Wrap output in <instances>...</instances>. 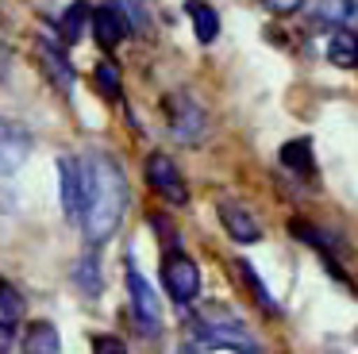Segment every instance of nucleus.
<instances>
[{
	"label": "nucleus",
	"instance_id": "1",
	"mask_svg": "<svg viewBox=\"0 0 358 354\" xmlns=\"http://www.w3.org/2000/svg\"><path fill=\"white\" fill-rule=\"evenodd\" d=\"M127 212V181L116 158L93 154L85 158V208H81V231L93 246H101L112 231H120Z\"/></svg>",
	"mask_w": 358,
	"mask_h": 354
},
{
	"label": "nucleus",
	"instance_id": "2",
	"mask_svg": "<svg viewBox=\"0 0 358 354\" xmlns=\"http://www.w3.org/2000/svg\"><path fill=\"white\" fill-rule=\"evenodd\" d=\"M201 351L262 354V351H258V343L247 335V327H243L235 316H227L224 308H212V312H204L201 320L193 323V339L185 343V351H181V354H201Z\"/></svg>",
	"mask_w": 358,
	"mask_h": 354
},
{
	"label": "nucleus",
	"instance_id": "3",
	"mask_svg": "<svg viewBox=\"0 0 358 354\" xmlns=\"http://www.w3.org/2000/svg\"><path fill=\"white\" fill-rule=\"evenodd\" d=\"M127 292H131V316L139 323V335L155 339L162 331V308H158V297L150 289V281L139 274V269H127Z\"/></svg>",
	"mask_w": 358,
	"mask_h": 354
},
{
	"label": "nucleus",
	"instance_id": "4",
	"mask_svg": "<svg viewBox=\"0 0 358 354\" xmlns=\"http://www.w3.org/2000/svg\"><path fill=\"white\" fill-rule=\"evenodd\" d=\"M162 281H166V292L173 297V304H193L196 292H201V274H196L193 258H185L181 250L166 254Z\"/></svg>",
	"mask_w": 358,
	"mask_h": 354
},
{
	"label": "nucleus",
	"instance_id": "5",
	"mask_svg": "<svg viewBox=\"0 0 358 354\" xmlns=\"http://www.w3.org/2000/svg\"><path fill=\"white\" fill-rule=\"evenodd\" d=\"M147 181H150V189H155L162 200H170L173 208H178V204H189L185 177H181L178 166H173L170 154H150V158H147Z\"/></svg>",
	"mask_w": 358,
	"mask_h": 354
},
{
	"label": "nucleus",
	"instance_id": "6",
	"mask_svg": "<svg viewBox=\"0 0 358 354\" xmlns=\"http://www.w3.org/2000/svg\"><path fill=\"white\" fill-rule=\"evenodd\" d=\"M166 108H170V127L178 139H185V143H196L204 131V108L196 104L189 92H173L170 100H166Z\"/></svg>",
	"mask_w": 358,
	"mask_h": 354
},
{
	"label": "nucleus",
	"instance_id": "7",
	"mask_svg": "<svg viewBox=\"0 0 358 354\" xmlns=\"http://www.w3.org/2000/svg\"><path fill=\"white\" fill-rule=\"evenodd\" d=\"M62 169V208L73 223L81 220V208H85V162L78 158H62L58 162Z\"/></svg>",
	"mask_w": 358,
	"mask_h": 354
},
{
	"label": "nucleus",
	"instance_id": "8",
	"mask_svg": "<svg viewBox=\"0 0 358 354\" xmlns=\"http://www.w3.org/2000/svg\"><path fill=\"white\" fill-rule=\"evenodd\" d=\"M27 150H31L27 131H20L16 123H8V120H0V177L16 174L27 162Z\"/></svg>",
	"mask_w": 358,
	"mask_h": 354
},
{
	"label": "nucleus",
	"instance_id": "9",
	"mask_svg": "<svg viewBox=\"0 0 358 354\" xmlns=\"http://www.w3.org/2000/svg\"><path fill=\"white\" fill-rule=\"evenodd\" d=\"M89 27H93L96 43H101V50H112V46L124 43L127 35V23L124 15L116 12V4H104V8H93V15H89Z\"/></svg>",
	"mask_w": 358,
	"mask_h": 354
},
{
	"label": "nucleus",
	"instance_id": "10",
	"mask_svg": "<svg viewBox=\"0 0 358 354\" xmlns=\"http://www.w3.org/2000/svg\"><path fill=\"white\" fill-rule=\"evenodd\" d=\"M220 223L227 227V235L235 239V243H243V246H250V243H258V223L250 220V212L243 204H235V200H220Z\"/></svg>",
	"mask_w": 358,
	"mask_h": 354
},
{
	"label": "nucleus",
	"instance_id": "11",
	"mask_svg": "<svg viewBox=\"0 0 358 354\" xmlns=\"http://www.w3.org/2000/svg\"><path fill=\"white\" fill-rule=\"evenodd\" d=\"M35 54H39L43 69L50 73V81H55L62 92H70V89H73V69H70V62H66V54L58 50V43L39 38V43H35Z\"/></svg>",
	"mask_w": 358,
	"mask_h": 354
},
{
	"label": "nucleus",
	"instance_id": "12",
	"mask_svg": "<svg viewBox=\"0 0 358 354\" xmlns=\"http://www.w3.org/2000/svg\"><path fill=\"white\" fill-rule=\"evenodd\" d=\"M62 351V339H58V327L47 320H35L24 335V354H58Z\"/></svg>",
	"mask_w": 358,
	"mask_h": 354
},
{
	"label": "nucleus",
	"instance_id": "13",
	"mask_svg": "<svg viewBox=\"0 0 358 354\" xmlns=\"http://www.w3.org/2000/svg\"><path fill=\"white\" fill-rule=\"evenodd\" d=\"M185 12L193 15V35L201 38V43H212V38L220 35V15H216V8H208L204 0H189Z\"/></svg>",
	"mask_w": 358,
	"mask_h": 354
},
{
	"label": "nucleus",
	"instance_id": "14",
	"mask_svg": "<svg viewBox=\"0 0 358 354\" xmlns=\"http://www.w3.org/2000/svg\"><path fill=\"white\" fill-rule=\"evenodd\" d=\"M281 166L293 169V174H304V177H308L312 169H316V162H312V143H308V139H293V143L281 146Z\"/></svg>",
	"mask_w": 358,
	"mask_h": 354
},
{
	"label": "nucleus",
	"instance_id": "15",
	"mask_svg": "<svg viewBox=\"0 0 358 354\" xmlns=\"http://www.w3.org/2000/svg\"><path fill=\"white\" fill-rule=\"evenodd\" d=\"M89 15H93V8H89L85 0H73V4L66 8V15H62V43H81V35H85V27H89Z\"/></svg>",
	"mask_w": 358,
	"mask_h": 354
},
{
	"label": "nucleus",
	"instance_id": "16",
	"mask_svg": "<svg viewBox=\"0 0 358 354\" xmlns=\"http://www.w3.org/2000/svg\"><path fill=\"white\" fill-rule=\"evenodd\" d=\"M73 281H78V289L85 292L89 300L101 297V266H96V254L78 258V266H73Z\"/></svg>",
	"mask_w": 358,
	"mask_h": 354
},
{
	"label": "nucleus",
	"instance_id": "17",
	"mask_svg": "<svg viewBox=\"0 0 358 354\" xmlns=\"http://www.w3.org/2000/svg\"><path fill=\"white\" fill-rule=\"evenodd\" d=\"M327 58H331L339 69H355L358 66V43H355V35H350V31L331 35V43H327Z\"/></svg>",
	"mask_w": 358,
	"mask_h": 354
},
{
	"label": "nucleus",
	"instance_id": "18",
	"mask_svg": "<svg viewBox=\"0 0 358 354\" xmlns=\"http://www.w3.org/2000/svg\"><path fill=\"white\" fill-rule=\"evenodd\" d=\"M235 277H239V281L250 289V297H255V304H258V308H270V312H278V304H273L270 289H266V285L258 281V274L250 269V262H243V258L235 262Z\"/></svg>",
	"mask_w": 358,
	"mask_h": 354
},
{
	"label": "nucleus",
	"instance_id": "19",
	"mask_svg": "<svg viewBox=\"0 0 358 354\" xmlns=\"http://www.w3.org/2000/svg\"><path fill=\"white\" fill-rule=\"evenodd\" d=\"M312 15L320 23H350L355 20V0H316Z\"/></svg>",
	"mask_w": 358,
	"mask_h": 354
},
{
	"label": "nucleus",
	"instance_id": "20",
	"mask_svg": "<svg viewBox=\"0 0 358 354\" xmlns=\"http://www.w3.org/2000/svg\"><path fill=\"white\" fill-rule=\"evenodd\" d=\"M116 12L124 15V23L131 31H147V0H116Z\"/></svg>",
	"mask_w": 358,
	"mask_h": 354
},
{
	"label": "nucleus",
	"instance_id": "21",
	"mask_svg": "<svg viewBox=\"0 0 358 354\" xmlns=\"http://www.w3.org/2000/svg\"><path fill=\"white\" fill-rule=\"evenodd\" d=\"M96 77V89L104 92V97H120V66L116 62H101V66L93 69Z\"/></svg>",
	"mask_w": 358,
	"mask_h": 354
},
{
	"label": "nucleus",
	"instance_id": "22",
	"mask_svg": "<svg viewBox=\"0 0 358 354\" xmlns=\"http://www.w3.org/2000/svg\"><path fill=\"white\" fill-rule=\"evenodd\" d=\"M20 312H24L20 292L12 289L8 281H0V320H20Z\"/></svg>",
	"mask_w": 358,
	"mask_h": 354
},
{
	"label": "nucleus",
	"instance_id": "23",
	"mask_svg": "<svg viewBox=\"0 0 358 354\" xmlns=\"http://www.w3.org/2000/svg\"><path fill=\"white\" fill-rule=\"evenodd\" d=\"M93 354H127V346L116 335H96L93 339Z\"/></svg>",
	"mask_w": 358,
	"mask_h": 354
},
{
	"label": "nucleus",
	"instance_id": "24",
	"mask_svg": "<svg viewBox=\"0 0 358 354\" xmlns=\"http://www.w3.org/2000/svg\"><path fill=\"white\" fill-rule=\"evenodd\" d=\"M12 343H16V327H12V320H0V354H8Z\"/></svg>",
	"mask_w": 358,
	"mask_h": 354
},
{
	"label": "nucleus",
	"instance_id": "25",
	"mask_svg": "<svg viewBox=\"0 0 358 354\" xmlns=\"http://www.w3.org/2000/svg\"><path fill=\"white\" fill-rule=\"evenodd\" d=\"M301 4H304V0H266V8H270V12H278V15H293Z\"/></svg>",
	"mask_w": 358,
	"mask_h": 354
}]
</instances>
